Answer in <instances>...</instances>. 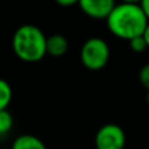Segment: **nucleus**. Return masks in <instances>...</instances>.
I'll return each instance as SVG.
<instances>
[{
	"label": "nucleus",
	"mask_w": 149,
	"mask_h": 149,
	"mask_svg": "<svg viewBox=\"0 0 149 149\" xmlns=\"http://www.w3.org/2000/svg\"><path fill=\"white\" fill-rule=\"evenodd\" d=\"M148 18L139 4L119 3L106 18V24L113 36L120 39H131L143 36L148 25Z\"/></svg>",
	"instance_id": "obj_1"
},
{
	"label": "nucleus",
	"mask_w": 149,
	"mask_h": 149,
	"mask_svg": "<svg viewBox=\"0 0 149 149\" xmlns=\"http://www.w3.org/2000/svg\"><path fill=\"white\" fill-rule=\"evenodd\" d=\"M45 33L36 25L25 24L16 29L12 37L15 55L25 63H38L46 56Z\"/></svg>",
	"instance_id": "obj_2"
},
{
	"label": "nucleus",
	"mask_w": 149,
	"mask_h": 149,
	"mask_svg": "<svg viewBox=\"0 0 149 149\" xmlns=\"http://www.w3.org/2000/svg\"><path fill=\"white\" fill-rule=\"evenodd\" d=\"M110 47L103 38L92 37L82 43L80 49V62L86 70L100 71L109 63Z\"/></svg>",
	"instance_id": "obj_3"
},
{
	"label": "nucleus",
	"mask_w": 149,
	"mask_h": 149,
	"mask_svg": "<svg viewBox=\"0 0 149 149\" xmlns=\"http://www.w3.org/2000/svg\"><path fill=\"white\" fill-rule=\"evenodd\" d=\"M95 149H124L126 134L115 123H106L97 131L94 137Z\"/></svg>",
	"instance_id": "obj_4"
},
{
	"label": "nucleus",
	"mask_w": 149,
	"mask_h": 149,
	"mask_svg": "<svg viewBox=\"0 0 149 149\" xmlns=\"http://www.w3.org/2000/svg\"><path fill=\"white\" fill-rule=\"evenodd\" d=\"M116 5L115 0H80L79 7L88 17L106 20Z\"/></svg>",
	"instance_id": "obj_5"
},
{
	"label": "nucleus",
	"mask_w": 149,
	"mask_h": 149,
	"mask_svg": "<svg viewBox=\"0 0 149 149\" xmlns=\"http://www.w3.org/2000/svg\"><path fill=\"white\" fill-rule=\"evenodd\" d=\"M68 39L62 34H52L46 39V54L59 58L68 51Z\"/></svg>",
	"instance_id": "obj_6"
},
{
	"label": "nucleus",
	"mask_w": 149,
	"mask_h": 149,
	"mask_svg": "<svg viewBox=\"0 0 149 149\" xmlns=\"http://www.w3.org/2000/svg\"><path fill=\"white\" fill-rule=\"evenodd\" d=\"M10 149H47V148L46 144L39 137L30 134H24L13 140Z\"/></svg>",
	"instance_id": "obj_7"
},
{
	"label": "nucleus",
	"mask_w": 149,
	"mask_h": 149,
	"mask_svg": "<svg viewBox=\"0 0 149 149\" xmlns=\"http://www.w3.org/2000/svg\"><path fill=\"white\" fill-rule=\"evenodd\" d=\"M13 90L10 84L4 79H0V111L7 110L9 103L12 102Z\"/></svg>",
	"instance_id": "obj_8"
},
{
	"label": "nucleus",
	"mask_w": 149,
	"mask_h": 149,
	"mask_svg": "<svg viewBox=\"0 0 149 149\" xmlns=\"http://www.w3.org/2000/svg\"><path fill=\"white\" fill-rule=\"evenodd\" d=\"M13 128V116L8 110L0 111V136H5Z\"/></svg>",
	"instance_id": "obj_9"
},
{
	"label": "nucleus",
	"mask_w": 149,
	"mask_h": 149,
	"mask_svg": "<svg viewBox=\"0 0 149 149\" xmlns=\"http://www.w3.org/2000/svg\"><path fill=\"white\" fill-rule=\"evenodd\" d=\"M130 42V47H131V50L134 52H137V54H141V52H144L145 50H148V45L147 42H145L144 37L140 36V37H136V38L131 39Z\"/></svg>",
	"instance_id": "obj_10"
},
{
	"label": "nucleus",
	"mask_w": 149,
	"mask_h": 149,
	"mask_svg": "<svg viewBox=\"0 0 149 149\" xmlns=\"http://www.w3.org/2000/svg\"><path fill=\"white\" fill-rule=\"evenodd\" d=\"M139 81L147 90H149V63L143 65L139 71Z\"/></svg>",
	"instance_id": "obj_11"
},
{
	"label": "nucleus",
	"mask_w": 149,
	"mask_h": 149,
	"mask_svg": "<svg viewBox=\"0 0 149 149\" xmlns=\"http://www.w3.org/2000/svg\"><path fill=\"white\" fill-rule=\"evenodd\" d=\"M80 0H55V3L62 7H72L74 4H79Z\"/></svg>",
	"instance_id": "obj_12"
},
{
	"label": "nucleus",
	"mask_w": 149,
	"mask_h": 149,
	"mask_svg": "<svg viewBox=\"0 0 149 149\" xmlns=\"http://www.w3.org/2000/svg\"><path fill=\"white\" fill-rule=\"evenodd\" d=\"M139 5L141 7L143 12H144V15L147 16V18H148V21H149V0H141Z\"/></svg>",
	"instance_id": "obj_13"
},
{
	"label": "nucleus",
	"mask_w": 149,
	"mask_h": 149,
	"mask_svg": "<svg viewBox=\"0 0 149 149\" xmlns=\"http://www.w3.org/2000/svg\"><path fill=\"white\" fill-rule=\"evenodd\" d=\"M143 37H144L145 42H147V45H148V49H149V22H148L147 28H145L144 33H143Z\"/></svg>",
	"instance_id": "obj_14"
},
{
	"label": "nucleus",
	"mask_w": 149,
	"mask_h": 149,
	"mask_svg": "<svg viewBox=\"0 0 149 149\" xmlns=\"http://www.w3.org/2000/svg\"><path fill=\"white\" fill-rule=\"evenodd\" d=\"M141 0H120V3H127V4H140Z\"/></svg>",
	"instance_id": "obj_15"
},
{
	"label": "nucleus",
	"mask_w": 149,
	"mask_h": 149,
	"mask_svg": "<svg viewBox=\"0 0 149 149\" xmlns=\"http://www.w3.org/2000/svg\"><path fill=\"white\" fill-rule=\"evenodd\" d=\"M145 101H147V103L149 105V90H147V95H145Z\"/></svg>",
	"instance_id": "obj_16"
}]
</instances>
